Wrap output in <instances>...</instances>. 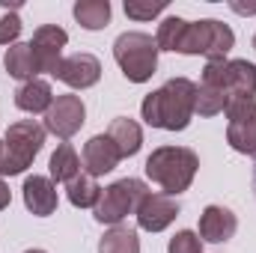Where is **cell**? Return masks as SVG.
Listing matches in <instances>:
<instances>
[{"label":"cell","mask_w":256,"mask_h":253,"mask_svg":"<svg viewBox=\"0 0 256 253\" xmlns=\"http://www.w3.org/2000/svg\"><path fill=\"white\" fill-rule=\"evenodd\" d=\"M194 104H196V84L188 78H170L161 90H155L143 98L140 116L152 128L185 131L191 126Z\"/></svg>","instance_id":"obj_1"},{"label":"cell","mask_w":256,"mask_h":253,"mask_svg":"<svg viewBox=\"0 0 256 253\" xmlns=\"http://www.w3.org/2000/svg\"><path fill=\"white\" fill-rule=\"evenodd\" d=\"M196 167H200V158H196L194 149H185V146H158L146 158L143 170L167 196H176V194L191 188L194 176H196Z\"/></svg>","instance_id":"obj_2"},{"label":"cell","mask_w":256,"mask_h":253,"mask_svg":"<svg viewBox=\"0 0 256 253\" xmlns=\"http://www.w3.org/2000/svg\"><path fill=\"white\" fill-rule=\"evenodd\" d=\"M45 146V126L36 120H18L3 134V152H0V176H18L24 173L33 158Z\"/></svg>","instance_id":"obj_3"},{"label":"cell","mask_w":256,"mask_h":253,"mask_svg":"<svg viewBox=\"0 0 256 253\" xmlns=\"http://www.w3.org/2000/svg\"><path fill=\"white\" fill-rule=\"evenodd\" d=\"M232 45H236V33L224 21L202 18V21H188L185 24V33H182V42H179L176 54H188V57L202 54L212 63V60H226Z\"/></svg>","instance_id":"obj_4"},{"label":"cell","mask_w":256,"mask_h":253,"mask_svg":"<svg viewBox=\"0 0 256 253\" xmlns=\"http://www.w3.org/2000/svg\"><path fill=\"white\" fill-rule=\"evenodd\" d=\"M114 57L131 84H146L158 68V45L149 33H122L114 42Z\"/></svg>","instance_id":"obj_5"},{"label":"cell","mask_w":256,"mask_h":253,"mask_svg":"<svg viewBox=\"0 0 256 253\" xmlns=\"http://www.w3.org/2000/svg\"><path fill=\"white\" fill-rule=\"evenodd\" d=\"M146 194H149V188L140 179H120V182H114V185H108L102 190V196L92 208V218L98 224L116 226L128 214H137V206L143 202Z\"/></svg>","instance_id":"obj_6"},{"label":"cell","mask_w":256,"mask_h":253,"mask_svg":"<svg viewBox=\"0 0 256 253\" xmlns=\"http://www.w3.org/2000/svg\"><path fill=\"white\" fill-rule=\"evenodd\" d=\"M84 120H86V108H84L80 96H72V92L57 96L54 104L45 114V131H51L60 140H68V137H74L80 131Z\"/></svg>","instance_id":"obj_7"},{"label":"cell","mask_w":256,"mask_h":253,"mask_svg":"<svg viewBox=\"0 0 256 253\" xmlns=\"http://www.w3.org/2000/svg\"><path fill=\"white\" fill-rule=\"evenodd\" d=\"M66 42H68V33H66L63 27H57V24H42V27L33 33L30 48H33L36 63H39V72H48V74L57 72V66L63 60L60 54H63Z\"/></svg>","instance_id":"obj_8"},{"label":"cell","mask_w":256,"mask_h":253,"mask_svg":"<svg viewBox=\"0 0 256 253\" xmlns=\"http://www.w3.org/2000/svg\"><path fill=\"white\" fill-rule=\"evenodd\" d=\"M54 78L63 80L66 86H72V90H90V86H96L98 78H102V63H98L92 54L80 51V54L63 57L60 66H57V72H54Z\"/></svg>","instance_id":"obj_9"},{"label":"cell","mask_w":256,"mask_h":253,"mask_svg":"<svg viewBox=\"0 0 256 253\" xmlns=\"http://www.w3.org/2000/svg\"><path fill=\"white\" fill-rule=\"evenodd\" d=\"M179 218V202L167 194H146L137 206V226L146 232H161Z\"/></svg>","instance_id":"obj_10"},{"label":"cell","mask_w":256,"mask_h":253,"mask_svg":"<svg viewBox=\"0 0 256 253\" xmlns=\"http://www.w3.org/2000/svg\"><path fill=\"white\" fill-rule=\"evenodd\" d=\"M120 161H122V155L116 152V146H114V140L108 134H96V137L86 140V146H84V170L90 176H104V173L116 170Z\"/></svg>","instance_id":"obj_11"},{"label":"cell","mask_w":256,"mask_h":253,"mask_svg":"<svg viewBox=\"0 0 256 253\" xmlns=\"http://www.w3.org/2000/svg\"><path fill=\"white\" fill-rule=\"evenodd\" d=\"M238 230V220L230 208L224 206H206L202 214H200V238L202 242H212V244H224L236 236Z\"/></svg>","instance_id":"obj_12"},{"label":"cell","mask_w":256,"mask_h":253,"mask_svg":"<svg viewBox=\"0 0 256 253\" xmlns=\"http://www.w3.org/2000/svg\"><path fill=\"white\" fill-rule=\"evenodd\" d=\"M24 206L36 218H48L57 212V185L48 176H30L24 182Z\"/></svg>","instance_id":"obj_13"},{"label":"cell","mask_w":256,"mask_h":253,"mask_svg":"<svg viewBox=\"0 0 256 253\" xmlns=\"http://www.w3.org/2000/svg\"><path fill=\"white\" fill-rule=\"evenodd\" d=\"M51 104H54V92H51V84L42 78H33L15 90V108L24 114H48Z\"/></svg>","instance_id":"obj_14"},{"label":"cell","mask_w":256,"mask_h":253,"mask_svg":"<svg viewBox=\"0 0 256 253\" xmlns=\"http://www.w3.org/2000/svg\"><path fill=\"white\" fill-rule=\"evenodd\" d=\"M226 92L230 98H254L256 66L248 60H226Z\"/></svg>","instance_id":"obj_15"},{"label":"cell","mask_w":256,"mask_h":253,"mask_svg":"<svg viewBox=\"0 0 256 253\" xmlns=\"http://www.w3.org/2000/svg\"><path fill=\"white\" fill-rule=\"evenodd\" d=\"M108 137L114 140V146H116V152H120L122 158L137 155L140 146H143V131H140V126H137L134 120H128V116L114 120L110 128H108Z\"/></svg>","instance_id":"obj_16"},{"label":"cell","mask_w":256,"mask_h":253,"mask_svg":"<svg viewBox=\"0 0 256 253\" xmlns=\"http://www.w3.org/2000/svg\"><path fill=\"white\" fill-rule=\"evenodd\" d=\"M3 66H6V72H9L15 80H24V84L33 80L36 72H39V63H36V57H33V48L24 45V42H15V45L6 48Z\"/></svg>","instance_id":"obj_17"},{"label":"cell","mask_w":256,"mask_h":253,"mask_svg":"<svg viewBox=\"0 0 256 253\" xmlns=\"http://www.w3.org/2000/svg\"><path fill=\"white\" fill-rule=\"evenodd\" d=\"M48 170H51V182H72L74 176H80V158H78V152H74V146L72 143H60L57 146V152L51 155V164H48Z\"/></svg>","instance_id":"obj_18"},{"label":"cell","mask_w":256,"mask_h":253,"mask_svg":"<svg viewBox=\"0 0 256 253\" xmlns=\"http://www.w3.org/2000/svg\"><path fill=\"white\" fill-rule=\"evenodd\" d=\"M72 12L84 30H102L110 21V3L108 0H78Z\"/></svg>","instance_id":"obj_19"},{"label":"cell","mask_w":256,"mask_h":253,"mask_svg":"<svg viewBox=\"0 0 256 253\" xmlns=\"http://www.w3.org/2000/svg\"><path fill=\"white\" fill-rule=\"evenodd\" d=\"M66 194H68V202H72L74 208H96V202H98V196H102V188H98L96 176L80 173V176H74V179L66 185Z\"/></svg>","instance_id":"obj_20"},{"label":"cell","mask_w":256,"mask_h":253,"mask_svg":"<svg viewBox=\"0 0 256 253\" xmlns=\"http://www.w3.org/2000/svg\"><path fill=\"white\" fill-rule=\"evenodd\" d=\"M98 253H140V238H137V232L131 226L116 224L102 236Z\"/></svg>","instance_id":"obj_21"},{"label":"cell","mask_w":256,"mask_h":253,"mask_svg":"<svg viewBox=\"0 0 256 253\" xmlns=\"http://www.w3.org/2000/svg\"><path fill=\"white\" fill-rule=\"evenodd\" d=\"M226 104H230V96H226L224 90L196 84V104H194V114H200V116H218V114L226 110Z\"/></svg>","instance_id":"obj_22"},{"label":"cell","mask_w":256,"mask_h":253,"mask_svg":"<svg viewBox=\"0 0 256 253\" xmlns=\"http://www.w3.org/2000/svg\"><path fill=\"white\" fill-rule=\"evenodd\" d=\"M185 24H188V21H185V18H179V15L164 18V21L158 24V36H155L158 51H176V48H179V42H182Z\"/></svg>","instance_id":"obj_23"},{"label":"cell","mask_w":256,"mask_h":253,"mask_svg":"<svg viewBox=\"0 0 256 253\" xmlns=\"http://www.w3.org/2000/svg\"><path fill=\"white\" fill-rule=\"evenodd\" d=\"M226 143L236 152L256 158V120L244 122V126H230L226 128Z\"/></svg>","instance_id":"obj_24"},{"label":"cell","mask_w":256,"mask_h":253,"mask_svg":"<svg viewBox=\"0 0 256 253\" xmlns=\"http://www.w3.org/2000/svg\"><path fill=\"white\" fill-rule=\"evenodd\" d=\"M167 9V0H126V15L134 21H152L155 15H161Z\"/></svg>","instance_id":"obj_25"},{"label":"cell","mask_w":256,"mask_h":253,"mask_svg":"<svg viewBox=\"0 0 256 253\" xmlns=\"http://www.w3.org/2000/svg\"><path fill=\"white\" fill-rule=\"evenodd\" d=\"M224 114H226L230 126H244V122L256 120V98H230Z\"/></svg>","instance_id":"obj_26"},{"label":"cell","mask_w":256,"mask_h":253,"mask_svg":"<svg viewBox=\"0 0 256 253\" xmlns=\"http://www.w3.org/2000/svg\"><path fill=\"white\" fill-rule=\"evenodd\" d=\"M167 253H202V238L191 230H182V232H176L170 238Z\"/></svg>","instance_id":"obj_27"},{"label":"cell","mask_w":256,"mask_h":253,"mask_svg":"<svg viewBox=\"0 0 256 253\" xmlns=\"http://www.w3.org/2000/svg\"><path fill=\"white\" fill-rule=\"evenodd\" d=\"M21 36V18L15 12H6L0 18V45H15Z\"/></svg>","instance_id":"obj_28"},{"label":"cell","mask_w":256,"mask_h":253,"mask_svg":"<svg viewBox=\"0 0 256 253\" xmlns=\"http://www.w3.org/2000/svg\"><path fill=\"white\" fill-rule=\"evenodd\" d=\"M9 200H12V194H9V185H6V182L0 179V212H3L6 206H9Z\"/></svg>","instance_id":"obj_29"},{"label":"cell","mask_w":256,"mask_h":253,"mask_svg":"<svg viewBox=\"0 0 256 253\" xmlns=\"http://www.w3.org/2000/svg\"><path fill=\"white\" fill-rule=\"evenodd\" d=\"M24 253H45V250H39V248H33V250H24Z\"/></svg>","instance_id":"obj_30"},{"label":"cell","mask_w":256,"mask_h":253,"mask_svg":"<svg viewBox=\"0 0 256 253\" xmlns=\"http://www.w3.org/2000/svg\"><path fill=\"white\" fill-rule=\"evenodd\" d=\"M254 190H256V167H254Z\"/></svg>","instance_id":"obj_31"},{"label":"cell","mask_w":256,"mask_h":253,"mask_svg":"<svg viewBox=\"0 0 256 253\" xmlns=\"http://www.w3.org/2000/svg\"><path fill=\"white\" fill-rule=\"evenodd\" d=\"M0 152H3V140H0Z\"/></svg>","instance_id":"obj_32"},{"label":"cell","mask_w":256,"mask_h":253,"mask_svg":"<svg viewBox=\"0 0 256 253\" xmlns=\"http://www.w3.org/2000/svg\"><path fill=\"white\" fill-rule=\"evenodd\" d=\"M254 48H256V36H254Z\"/></svg>","instance_id":"obj_33"}]
</instances>
